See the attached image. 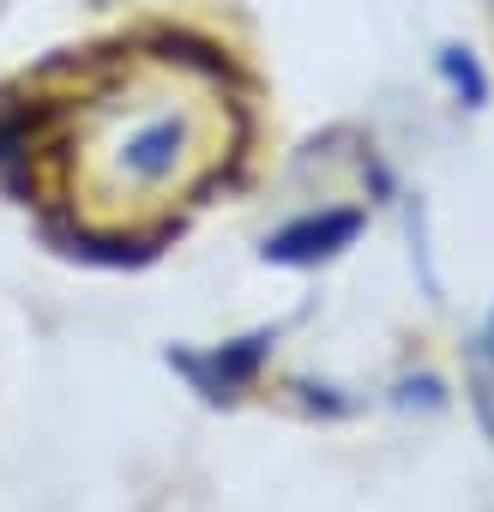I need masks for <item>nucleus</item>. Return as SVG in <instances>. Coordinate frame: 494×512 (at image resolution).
Returning a JSON list of instances; mask_svg holds the SVG:
<instances>
[{
	"instance_id": "6",
	"label": "nucleus",
	"mask_w": 494,
	"mask_h": 512,
	"mask_svg": "<svg viewBox=\"0 0 494 512\" xmlns=\"http://www.w3.org/2000/svg\"><path fill=\"white\" fill-rule=\"evenodd\" d=\"M434 67H440L446 91L458 97V109H482V103H488V73H482V61H476L464 43H446V49L434 55Z\"/></svg>"
},
{
	"instance_id": "7",
	"label": "nucleus",
	"mask_w": 494,
	"mask_h": 512,
	"mask_svg": "<svg viewBox=\"0 0 494 512\" xmlns=\"http://www.w3.org/2000/svg\"><path fill=\"white\" fill-rule=\"evenodd\" d=\"M398 404H404V410H410V404L440 410V404H446V392H440V380H434V374H416V380H398Z\"/></svg>"
},
{
	"instance_id": "2",
	"label": "nucleus",
	"mask_w": 494,
	"mask_h": 512,
	"mask_svg": "<svg viewBox=\"0 0 494 512\" xmlns=\"http://www.w3.org/2000/svg\"><path fill=\"white\" fill-rule=\"evenodd\" d=\"M193 163V121L187 115H151L115 145V175L127 187H163Z\"/></svg>"
},
{
	"instance_id": "1",
	"label": "nucleus",
	"mask_w": 494,
	"mask_h": 512,
	"mask_svg": "<svg viewBox=\"0 0 494 512\" xmlns=\"http://www.w3.org/2000/svg\"><path fill=\"white\" fill-rule=\"evenodd\" d=\"M272 344H278V332H247V338H229V344H217V350H181V344H175V350H169V368H175L205 404H235L247 386L260 380Z\"/></svg>"
},
{
	"instance_id": "5",
	"label": "nucleus",
	"mask_w": 494,
	"mask_h": 512,
	"mask_svg": "<svg viewBox=\"0 0 494 512\" xmlns=\"http://www.w3.org/2000/svg\"><path fill=\"white\" fill-rule=\"evenodd\" d=\"M464 374H470V410H476L482 434L494 440V308H488V320L476 326V338L464 350Z\"/></svg>"
},
{
	"instance_id": "4",
	"label": "nucleus",
	"mask_w": 494,
	"mask_h": 512,
	"mask_svg": "<svg viewBox=\"0 0 494 512\" xmlns=\"http://www.w3.org/2000/svg\"><path fill=\"white\" fill-rule=\"evenodd\" d=\"M49 103H19L13 91H0V187L31 199V151L43 145Z\"/></svg>"
},
{
	"instance_id": "3",
	"label": "nucleus",
	"mask_w": 494,
	"mask_h": 512,
	"mask_svg": "<svg viewBox=\"0 0 494 512\" xmlns=\"http://www.w3.org/2000/svg\"><path fill=\"white\" fill-rule=\"evenodd\" d=\"M368 229V217L362 211H350V205H326V211H308V217H296V223H284L278 235H266V266H326V260H338L344 247H356V235Z\"/></svg>"
}]
</instances>
